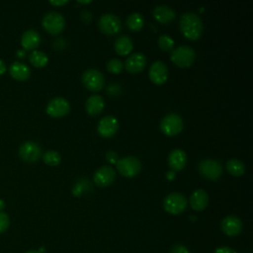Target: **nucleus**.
<instances>
[{
    "label": "nucleus",
    "mask_w": 253,
    "mask_h": 253,
    "mask_svg": "<svg viewBox=\"0 0 253 253\" xmlns=\"http://www.w3.org/2000/svg\"><path fill=\"white\" fill-rule=\"evenodd\" d=\"M70 110L68 101L62 97H55L51 99L46 106V113L53 118H60L65 116Z\"/></svg>",
    "instance_id": "11"
},
{
    "label": "nucleus",
    "mask_w": 253,
    "mask_h": 253,
    "mask_svg": "<svg viewBox=\"0 0 253 253\" xmlns=\"http://www.w3.org/2000/svg\"><path fill=\"white\" fill-rule=\"evenodd\" d=\"M188 205L187 198L181 193H170L167 195L163 201L164 210L171 214L182 213Z\"/></svg>",
    "instance_id": "2"
},
{
    "label": "nucleus",
    "mask_w": 253,
    "mask_h": 253,
    "mask_svg": "<svg viewBox=\"0 0 253 253\" xmlns=\"http://www.w3.org/2000/svg\"><path fill=\"white\" fill-rule=\"evenodd\" d=\"M213 253H237L234 249L227 247V246H221L215 249V251Z\"/></svg>",
    "instance_id": "35"
},
{
    "label": "nucleus",
    "mask_w": 253,
    "mask_h": 253,
    "mask_svg": "<svg viewBox=\"0 0 253 253\" xmlns=\"http://www.w3.org/2000/svg\"><path fill=\"white\" fill-rule=\"evenodd\" d=\"M9 73L16 80H26L31 75V69L27 64L15 61L10 65Z\"/></svg>",
    "instance_id": "21"
},
{
    "label": "nucleus",
    "mask_w": 253,
    "mask_h": 253,
    "mask_svg": "<svg viewBox=\"0 0 253 253\" xmlns=\"http://www.w3.org/2000/svg\"><path fill=\"white\" fill-rule=\"evenodd\" d=\"M198 168L201 175L210 180H216L222 174L221 163L214 159H202Z\"/></svg>",
    "instance_id": "8"
},
{
    "label": "nucleus",
    "mask_w": 253,
    "mask_h": 253,
    "mask_svg": "<svg viewBox=\"0 0 253 253\" xmlns=\"http://www.w3.org/2000/svg\"><path fill=\"white\" fill-rule=\"evenodd\" d=\"M209 204V196L203 189L195 190L190 197V205L195 211H203Z\"/></svg>",
    "instance_id": "19"
},
{
    "label": "nucleus",
    "mask_w": 253,
    "mask_h": 253,
    "mask_svg": "<svg viewBox=\"0 0 253 253\" xmlns=\"http://www.w3.org/2000/svg\"><path fill=\"white\" fill-rule=\"evenodd\" d=\"M10 224V218L7 213L0 211V233L5 232Z\"/></svg>",
    "instance_id": "31"
},
{
    "label": "nucleus",
    "mask_w": 253,
    "mask_h": 253,
    "mask_svg": "<svg viewBox=\"0 0 253 253\" xmlns=\"http://www.w3.org/2000/svg\"><path fill=\"white\" fill-rule=\"evenodd\" d=\"M49 3L51 5H54V6H61V5H64L66 3H68L67 0H50Z\"/></svg>",
    "instance_id": "36"
},
{
    "label": "nucleus",
    "mask_w": 253,
    "mask_h": 253,
    "mask_svg": "<svg viewBox=\"0 0 253 253\" xmlns=\"http://www.w3.org/2000/svg\"><path fill=\"white\" fill-rule=\"evenodd\" d=\"M146 64V58L141 52H134L126 58L125 62L126 69L130 73H138L140 72Z\"/></svg>",
    "instance_id": "16"
},
{
    "label": "nucleus",
    "mask_w": 253,
    "mask_h": 253,
    "mask_svg": "<svg viewBox=\"0 0 253 253\" xmlns=\"http://www.w3.org/2000/svg\"><path fill=\"white\" fill-rule=\"evenodd\" d=\"M98 28L106 35H115L121 31L122 22L115 14L105 13L99 18Z\"/></svg>",
    "instance_id": "9"
},
{
    "label": "nucleus",
    "mask_w": 253,
    "mask_h": 253,
    "mask_svg": "<svg viewBox=\"0 0 253 253\" xmlns=\"http://www.w3.org/2000/svg\"><path fill=\"white\" fill-rule=\"evenodd\" d=\"M179 24L182 34L190 40L199 39L203 33V22L201 18L193 12L183 13L180 17Z\"/></svg>",
    "instance_id": "1"
},
{
    "label": "nucleus",
    "mask_w": 253,
    "mask_h": 253,
    "mask_svg": "<svg viewBox=\"0 0 253 253\" xmlns=\"http://www.w3.org/2000/svg\"><path fill=\"white\" fill-rule=\"evenodd\" d=\"M88 189H91V185H90V183H89V180H88V179H85V178H81V179H79V180L75 183V185H74V187H73V189H72V193H73L74 196L79 197V196H81L85 191H87Z\"/></svg>",
    "instance_id": "28"
},
{
    "label": "nucleus",
    "mask_w": 253,
    "mask_h": 253,
    "mask_svg": "<svg viewBox=\"0 0 253 253\" xmlns=\"http://www.w3.org/2000/svg\"><path fill=\"white\" fill-rule=\"evenodd\" d=\"M42 25L44 30L47 31L49 34L57 35L63 31L65 26V20L60 13L56 11H51L43 16Z\"/></svg>",
    "instance_id": "5"
},
{
    "label": "nucleus",
    "mask_w": 253,
    "mask_h": 253,
    "mask_svg": "<svg viewBox=\"0 0 253 253\" xmlns=\"http://www.w3.org/2000/svg\"><path fill=\"white\" fill-rule=\"evenodd\" d=\"M4 207H5V203H4V201H3V200H1V199H0V211H1V210H3V209H4Z\"/></svg>",
    "instance_id": "39"
},
{
    "label": "nucleus",
    "mask_w": 253,
    "mask_h": 253,
    "mask_svg": "<svg viewBox=\"0 0 253 253\" xmlns=\"http://www.w3.org/2000/svg\"><path fill=\"white\" fill-rule=\"evenodd\" d=\"M118 171L125 177H133L141 170V163L135 156L128 155L120 158L116 163Z\"/></svg>",
    "instance_id": "3"
},
{
    "label": "nucleus",
    "mask_w": 253,
    "mask_h": 253,
    "mask_svg": "<svg viewBox=\"0 0 253 253\" xmlns=\"http://www.w3.org/2000/svg\"><path fill=\"white\" fill-rule=\"evenodd\" d=\"M19 155L23 160L27 162H35L41 158L42 148L37 142L28 140L20 145Z\"/></svg>",
    "instance_id": "10"
},
{
    "label": "nucleus",
    "mask_w": 253,
    "mask_h": 253,
    "mask_svg": "<svg viewBox=\"0 0 253 253\" xmlns=\"http://www.w3.org/2000/svg\"><path fill=\"white\" fill-rule=\"evenodd\" d=\"M82 82L90 91H99L103 88L105 79L103 73L95 68L86 69L82 74Z\"/></svg>",
    "instance_id": "7"
},
{
    "label": "nucleus",
    "mask_w": 253,
    "mask_h": 253,
    "mask_svg": "<svg viewBox=\"0 0 253 253\" xmlns=\"http://www.w3.org/2000/svg\"><path fill=\"white\" fill-rule=\"evenodd\" d=\"M226 170L233 176H241L245 172V165L241 160L231 158L226 162Z\"/></svg>",
    "instance_id": "25"
},
{
    "label": "nucleus",
    "mask_w": 253,
    "mask_h": 253,
    "mask_svg": "<svg viewBox=\"0 0 253 253\" xmlns=\"http://www.w3.org/2000/svg\"><path fill=\"white\" fill-rule=\"evenodd\" d=\"M81 19H82V21H83L84 23L89 24V23L91 22V20H92V14H91V12H90L89 10H87V9H84V10L81 12Z\"/></svg>",
    "instance_id": "33"
},
{
    "label": "nucleus",
    "mask_w": 253,
    "mask_h": 253,
    "mask_svg": "<svg viewBox=\"0 0 253 253\" xmlns=\"http://www.w3.org/2000/svg\"><path fill=\"white\" fill-rule=\"evenodd\" d=\"M126 23V26L129 30L139 31L143 27L144 20H143V17L140 13L134 12V13H131L130 15L127 16Z\"/></svg>",
    "instance_id": "24"
},
{
    "label": "nucleus",
    "mask_w": 253,
    "mask_h": 253,
    "mask_svg": "<svg viewBox=\"0 0 253 253\" xmlns=\"http://www.w3.org/2000/svg\"><path fill=\"white\" fill-rule=\"evenodd\" d=\"M119 129V122L116 117L108 115L102 118L98 124V133L104 137L113 136Z\"/></svg>",
    "instance_id": "13"
},
{
    "label": "nucleus",
    "mask_w": 253,
    "mask_h": 253,
    "mask_svg": "<svg viewBox=\"0 0 253 253\" xmlns=\"http://www.w3.org/2000/svg\"><path fill=\"white\" fill-rule=\"evenodd\" d=\"M116 178V171L112 166L105 165L101 166L94 173L93 179L97 186L99 187H107L111 185Z\"/></svg>",
    "instance_id": "12"
},
{
    "label": "nucleus",
    "mask_w": 253,
    "mask_h": 253,
    "mask_svg": "<svg viewBox=\"0 0 253 253\" xmlns=\"http://www.w3.org/2000/svg\"><path fill=\"white\" fill-rule=\"evenodd\" d=\"M106 159H107L109 162H111V163H113V164H116L117 161L119 160V157H118V154H117L116 152H114V151H108L107 154H106Z\"/></svg>",
    "instance_id": "34"
},
{
    "label": "nucleus",
    "mask_w": 253,
    "mask_h": 253,
    "mask_svg": "<svg viewBox=\"0 0 253 253\" xmlns=\"http://www.w3.org/2000/svg\"><path fill=\"white\" fill-rule=\"evenodd\" d=\"M104 107H105V102L103 97H101L100 95H95V94L91 95L87 98L85 102V110L91 116L100 114L104 109Z\"/></svg>",
    "instance_id": "20"
},
{
    "label": "nucleus",
    "mask_w": 253,
    "mask_h": 253,
    "mask_svg": "<svg viewBox=\"0 0 253 253\" xmlns=\"http://www.w3.org/2000/svg\"><path fill=\"white\" fill-rule=\"evenodd\" d=\"M150 80L155 84H163L168 77V69L166 64L161 60L154 61L148 71Z\"/></svg>",
    "instance_id": "14"
},
{
    "label": "nucleus",
    "mask_w": 253,
    "mask_h": 253,
    "mask_svg": "<svg viewBox=\"0 0 253 253\" xmlns=\"http://www.w3.org/2000/svg\"><path fill=\"white\" fill-rule=\"evenodd\" d=\"M171 253H190L188 248L182 244H176L172 247Z\"/></svg>",
    "instance_id": "32"
},
{
    "label": "nucleus",
    "mask_w": 253,
    "mask_h": 253,
    "mask_svg": "<svg viewBox=\"0 0 253 253\" xmlns=\"http://www.w3.org/2000/svg\"><path fill=\"white\" fill-rule=\"evenodd\" d=\"M133 47L131 39L126 35H121L115 41V49L120 55L128 54Z\"/></svg>",
    "instance_id": "23"
},
{
    "label": "nucleus",
    "mask_w": 253,
    "mask_h": 253,
    "mask_svg": "<svg viewBox=\"0 0 253 253\" xmlns=\"http://www.w3.org/2000/svg\"><path fill=\"white\" fill-rule=\"evenodd\" d=\"M169 166L176 171L182 170L187 164V154L180 148H174L168 155Z\"/></svg>",
    "instance_id": "17"
},
{
    "label": "nucleus",
    "mask_w": 253,
    "mask_h": 253,
    "mask_svg": "<svg viewBox=\"0 0 253 253\" xmlns=\"http://www.w3.org/2000/svg\"><path fill=\"white\" fill-rule=\"evenodd\" d=\"M220 227L224 234L228 236H235L241 232L242 222L240 218L235 215H227L221 220Z\"/></svg>",
    "instance_id": "15"
},
{
    "label": "nucleus",
    "mask_w": 253,
    "mask_h": 253,
    "mask_svg": "<svg viewBox=\"0 0 253 253\" xmlns=\"http://www.w3.org/2000/svg\"><path fill=\"white\" fill-rule=\"evenodd\" d=\"M124 68V63L119 58H112L107 62V69L112 73H120Z\"/></svg>",
    "instance_id": "30"
},
{
    "label": "nucleus",
    "mask_w": 253,
    "mask_h": 253,
    "mask_svg": "<svg viewBox=\"0 0 253 253\" xmlns=\"http://www.w3.org/2000/svg\"><path fill=\"white\" fill-rule=\"evenodd\" d=\"M26 253H40L39 251H36V250H30V251H28V252H26Z\"/></svg>",
    "instance_id": "41"
},
{
    "label": "nucleus",
    "mask_w": 253,
    "mask_h": 253,
    "mask_svg": "<svg viewBox=\"0 0 253 253\" xmlns=\"http://www.w3.org/2000/svg\"><path fill=\"white\" fill-rule=\"evenodd\" d=\"M29 60L34 66L42 67L48 62V57L45 52L36 49L29 54Z\"/></svg>",
    "instance_id": "26"
},
{
    "label": "nucleus",
    "mask_w": 253,
    "mask_h": 253,
    "mask_svg": "<svg viewBox=\"0 0 253 253\" xmlns=\"http://www.w3.org/2000/svg\"><path fill=\"white\" fill-rule=\"evenodd\" d=\"M42 159L45 164L49 166H56L60 163L61 157L60 154L54 150H46L42 154Z\"/></svg>",
    "instance_id": "27"
},
{
    "label": "nucleus",
    "mask_w": 253,
    "mask_h": 253,
    "mask_svg": "<svg viewBox=\"0 0 253 253\" xmlns=\"http://www.w3.org/2000/svg\"><path fill=\"white\" fill-rule=\"evenodd\" d=\"M158 45L162 50H171L174 46L173 39L168 35H162L158 38Z\"/></svg>",
    "instance_id": "29"
},
{
    "label": "nucleus",
    "mask_w": 253,
    "mask_h": 253,
    "mask_svg": "<svg viewBox=\"0 0 253 253\" xmlns=\"http://www.w3.org/2000/svg\"><path fill=\"white\" fill-rule=\"evenodd\" d=\"M78 3H80V4H88V3H91V1H90V0H88V1H82V0H78Z\"/></svg>",
    "instance_id": "40"
},
{
    "label": "nucleus",
    "mask_w": 253,
    "mask_h": 253,
    "mask_svg": "<svg viewBox=\"0 0 253 253\" xmlns=\"http://www.w3.org/2000/svg\"><path fill=\"white\" fill-rule=\"evenodd\" d=\"M183 120L180 115L171 113L166 115L160 123V129L166 135L172 136L178 134L183 129Z\"/></svg>",
    "instance_id": "6"
},
{
    "label": "nucleus",
    "mask_w": 253,
    "mask_h": 253,
    "mask_svg": "<svg viewBox=\"0 0 253 253\" xmlns=\"http://www.w3.org/2000/svg\"><path fill=\"white\" fill-rule=\"evenodd\" d=\"M6 71V65L5 62L0 58V75L3 74Z\"/></svg>",
    "instance_id": "37"
},
{
    "label": "nucleus",
    "mask_w": 253,
    "mask_h": 253,
    "mask_svg": "<svg viewBox=\"0 0 253 253\" xmlns=\"http://www.w3.org/2000/svg\"><path fill=\"white\" fill-rule=\"evenodd\" d=\"M196 58L195 50L189 45H179L171 53V60L180 67L190 66Z\"/></svg>",
    "instance_id": "4"
},
{
    "label": "nucleus",
    "mask_w": 253,
    "mask_h": 253,
    "mask_svg": "<svg viewBox=\"0 0 253 253\" xmlns=\"http://www.w3.org/2000/svg\"><path fill=\"white\" fill-rule=\"evenodd\" d=\"M41 42L40 34L35 30H27L21 38V44L26 49H34Z\"/></svg>",
    "instance_id": "22"
},
{
    "label": "nucleus",
    "mask_w": 253,
    "mask_h": 253,
    "mask_svg": "<svg viewBox=\"0 0 253 253\" xmlns=\"http://www.w3.org/2000/svg\"><path fill=\"white\" fill-rule=\"evenodd\" d=\"M26 54V52H25V50H22V49H19L18 51H17V55L18 56H20V57H23L24 55Z\"/></svg>",
    "instance_id": "38"
},
{
    "label": "nucleus",
    "mask_w": 253,
    "mask_h": 253,
    "mask_svg": "<svg viewBox=\"0 0 253 253\" xmlns=\"http://www.w3.org/2000/svg\"><path fill=\"white\" fill-rule=\"evenodd\" d=\"M175 16H176L175 11L170 6L165 5V4L157 5L153 9V17L158 22L163 23V24H167V23L171 22L172 20H174Z\"/></svg>",
    "instance_id": "18"
}]
</instances>
